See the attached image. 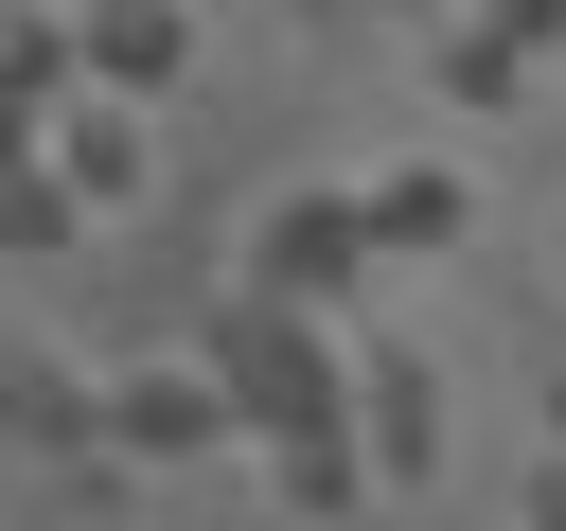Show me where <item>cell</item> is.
<instances>
[{"label": "cell", "instance_id": "obj_1", "mask_svg": "<svg viewBox=\"0 0 566 531\" xmlns=\"http://www.w3.org/2000/svg\"><path fill=\"white\" fill-rule=\"evenodd\" d=\"M195 372H212V407H230V442L265 460L283 513H354V496H371V460H354V336H336L318 301L230 283V301L195 319Z\"/></svg>", "mask_w": 566, "mask_h": 531}, {"label": "cell", "instance_id": "obj_2", "mask_svg": "<svg viewBox=\"0 0 566 531\" xmlns=\"http://www.w3.org/2000/svg\"><path fill=\"white\" fill-rule=\"evenodd\" d=\"M354 460H371V496H424L460 460V372L424 336H354Z\"/></svg>", "mask_w": 566, "mask_h": 531}, {"label": "cell", "instance_id": "obj_3", "mask_svg": "<svg viewBox=\"0 0 566 531\" xmlns=\"http://www.w3.org/2000/svg\"><path fill=\"white\" fill-rule=\"evenodd\" d=\"M212 442H230V407H212L195 354H124V372H88V460H106V478H177V460H212Z\"/></svg>", "mask_w": 566, "mask_h": 531}, {"label": "cell", "instance_id": "obj_4", "mask_svg": "<svg viewBox=\"0 0 566 531\" xmlns=\"http://www.w3.org/2000/svg\"><path fill=\"white\" fill-rule=\"evenodd\" d=\"M230 283H265V301H318V319H336V301L371 283V230H354V195H336V177L265 195V212H248V248H230Z\"/></svg>", "mask_w": 566, "mask_h": 531}, {"label": "cell", "instance_id": "obj_5", "mask_svg": "<svg viewBox=\"0 0 566 531\" xmlns=\"http://www.w3.org/2000/svg\"><path fill=\"white\" fill-rule=\"evenodd\" d=\"M71 88L177 106V88H195V0H71Z\"/></svg>", "mask_w": 566, "mask_h": 531}, {"label": "cell", "instance_id": "obj_6", "mask_svg": "<svg viewBox=\"0 0 566 531\" xmlns=\"http://www.w3.org/2000/svg\"><path fill=\"white\" fill-rule=\"evenodd\" d=\"M142 124H159V106H124V88H53V106H35V159H53L88 212H142V177H159Z\"/></svg>", "mask_w": 566, "mask_h": 531}, {"label": "cell", "instance_id": "obj_7", "mask_svg": "<svg viewBox=\"0 0 566 531\" xmlns=\"http://www.w3.org/2000/svg\"><path fill=\"white\" fill-rule=\"evenodd\" d=\"M354 230H371V266H424V248L478 230V177H460V159H371V177H354Z\"/></svg>", "mask_w": 566, "mask_h": 531}, {"label": "cell", "instance_id": "obj_8", "mask_svg": "<svg viewBox=\"0 0 566 531\" xmlns=\"http://www.w3.org/2000/svg\"><path fill=\"white\" fill-rule=\"evenodd\" d=\"M0 425H18L35 460H88V372H71V354H35L18 319H0Z\"/></svg>", "mask_w": 566, "mask_h": 531}, {"label": "cell", "instance_id": "obj_9", "mask_svg": "<svg viewBox=\"0 0 566 531\" xmlns=\"http://www.w3.org/2000/svg\"><path fill=\"white\" fill-rule=\"evenodd\" d=\"M71 230H88V195H71L35 142H0V266H53Z\"/></svg>", "mask_w": 566, "mask_h": 531}, {"label": "cell", "instance_id": "obj_10", "mask_svg": "<svg viewBox=\"0 0 566 531\" xmlns=\"http://www.w3.org/2000/svg\"><path fill=\"white\" fill-rule=\"evenodd\" d=\"M71 88V18H0V106H53Z\"/></svg>", "mask_w": 566, "mask_h": 531}, {"label": "cell", "instance_id": "obj_11", "mask_svg": "<svg viewBox=\"0 0 566 531\" xmlns=\"http://www.w3.org/2000/svg\"><path fill=\"white\" fill-rule=\"evenodd\" d=\"M513 531H566V442L531 460V496H513Z\"/></svg>", "mask_w": 566, "mask_h": 531}, {"label": "cell", "instance_id": "obj_12", "mask_svg": "<svg viewBox=\"0 0 566 531\" xmlns=\"http://www.w3.org/2000/svg\"><path fill=\"white\" fill-rule=\"evenodd\" d=\"M301 18H407V0H301Z\"/></svg>", "mask_w": 566, "mask_h": 531}, {"label": "cell", "instance_id": "obj_13", "mask_svg": "<svg viewBox=\"0 0 566 531\" xmlns=\"http://www.w3.org/2000/svg\"><path fill=\"white\" fill-rule=\"evenodd\" d=\"M548 442H566V372H548Z\"/></svg>", "mask_w": 566, "mask_h": 531}]
</instances>
